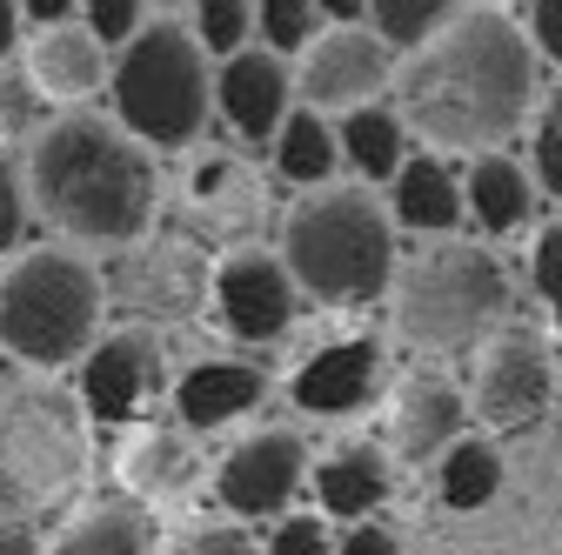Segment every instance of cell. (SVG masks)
<instances>
[{"label":"cell","mask_w":562,"mask_h":555,"mask_svg":"<svg viewBox=\"0 0 562 555\" xmlns=\"http://www.w3.org/2000/svg\"><path fill=\"white\" fill-rule=\"evenodd\" d=\"M382 341L375 335H341L328 341L322 355H308L295 375H289V401L302 415H322V422H335V415H362L375 395H382Z\"/></svg>","instance_id":"4fadbf2b"},{"label":"cell","mask_w":562,"mask_h":555,"mask_svg":"<svg viewBox=\"0 0 562 555\" xmlns=\"http://www.w3.org/2000/svg\"><path fill=\"white\" fill-rule=\"evenodd\" d=\"M261 555H335V535L322 516H274V535Z\"/></svg>","instance_id":"d590c367"},{"label":"cell","mask_w":562,"mask_h":555,"mask_svg":"<svg viewBox=\"0 0 562 555\" xmlns=\"http://www.w3.org/2000/svg\"><path fill=\"white\" fill-rule=\"evenodd\" d=\"M295 107V75L289 60L268 54V47H241L215 67V114L241 134L248 148H268L281 114Z\"/></svg>","instance_id":"5bb4252c"},{"label":"cell","mask_w":562,"mask_h":555,"mask_svg":"<svg viewBox=\"0 0 562 555\" xmlns=\"http://www.w3.org/2000/svg\"><path fill=\"white\" fill-rule=\"evenodd\" d=\"M529 181H536V194H549V201H562V88L529 114Z\"/></svg>","instance_id":"f1b7e54d"},{"label":"cell","mask_w":562,"mask_h":555,"mask_svg":"<svg viewBox=\"0 0 562 555\" xmlns=\"http://www.w3.org/2000/svg\"><path fill=\"white\" fill-rule=\"evenodd\" d=\"M268 155H274V174L295 181L302 194H308V188H328L335 168H341L335 121L315 114V107H289V114H281V127H274V141H268Z\"/></svg>","instance_id":"d4e9b609"},{"label":"cell","mask_w":562,"mask_h":555,"mask_svg":"<svg viewBox=\"0 0 562 555\" xmlns=\"http://www.w3.org/2000/svg\"><path fill=\"white\" fill-rule=\"evenodd\" d=\"M21 235H27V181H21V161L0 148V268L21 254Z\"/></svg>","instance_id":"d6a6232c"},{"label":"cell","mask_w":562,"mask_h":555,"mask_svg":"<svg viewBox=\"0 0 562 555\" xmlns=\"http://www.w3.org/2000/svg\"><path fill=\"white\" fill-rule=\"evenodd\" d=\"M81 27L114 54V47H127L140 27H148V8H140V0H81Z\"/></svg>","instance_id":"1f68e13d"},{"label":"cell","mask_w":562,"mask_h":555,"mask_svg":"<svg viewBox=\"0 0 562 555\" xmlns=\"http://www.w3.org/2000/svg\"><path fill=\"white\" fill-rule=\"evenodd\" d=\"M281 268L322 308H369L395 282V222L362 181H328L295 194L281 215Z\"/></svg>","instance_id":"3957f363"},{"label":"cell","mask_w":562,"mask_h":555,"mask_svg":"<svg viewBox=\"0 0 562 555\" xmlns=\"http://www.w3.org/2000/svg\"><path fill=\"white\" fill-rule=\"evenodd\" d=\"M108 315V274L81 248H21L0 268V349L21 369H75Z\"/></svg>","instance_id":"277c9868"},{"label":"cell","mask_w":562,"mask_h":555,"mask_svg":"<svg viewBox=\"0 0 562 555\" xmlns=\"http://www.w3.org/2000/svg\"><path fill=\"white\" fill-rule=\"evenodd\" d=\"M529 47H536V60H555L562 67V0H529Z\"/></svg>","instance_id":"8d00e7d4"},{"label":"cell","mask_w":562,"mask_h":555,"mask_svg":"<svg viewBox=\"0 0 562 555\" xmlns=\"http://www.w3.org/2000/svg\"><path fill=\"white\" fill-rule=\"evenodd\" d=\"M207 295H215V315L235 341H274L289 335L295 308H302V288L289 282L281 254L268 248H235L207 268Z\"/></svg>","instance_id":"7c38bea8"},{"label":"cell","mask_w":562,"mask_h":555,"mask_svg":"<svg viewBox=\"0 0 562 555\" xmlns=\"http://www.w3.org/2000/svg\"><path fill=\"white\" fill-rule=\"evenodd\" d=\"M529 282H536L542 308L562 321V222H549V228L536 235V248H529Z\"/></svg>","instance_id":"e575fe53"},{"label":"cell","mask_w":562,"mask_h":555,"mask_svg":"<svg viewBox=\"0 0 562 555\" xmlns=\"http://www.w3.org/2000/svg\"><path fill=\"white\" fill-rule=\"evenodd\" d=\"M255 34L268 54H302L315 41V0H255Z\"/></svg>","instance_id":"f546056e"},{"label":"cell","mask_w":562,"mask_h":555,"mask_svg":"<svg viewBox=\"0 0 562 555\" xmlns=\"http://www.w3.org/2000/svg\"><path fill=\"white\" fill-rule=\"evenodd\" d=\"M462 215H475V228L488 235H516L529 215H536V181L529 168L496 148V155H469V174H462Z\"/></svg>","instance_id":"7402d4cb"},{"label":"cell","mask_w":562,"mask_h":555,"mask_svg":"<svg viewBox=\"0 0 562 555\" xmlns=\"http://www.w3.org/2000/svg\"><path fill=\"white\" fill-rule=\"evenodd\" d=\"M335 555H402V542L382 522H348V535L335 542Z\"/></svg>","instance_id":"74e56055"},{"label":"cell","mask_w":562,"mask_h":555,"mask_svg":"<svg viewBox=\"0 0 562 555\" xmlns=\"http://www.w3.org/2000/svg\"><path fill=\"white\" fill-rule=\"evenodd\" d=\"M21 8V21H41V27H54V21H75V8L81 0H14Z\"/></svg>","instance_id":"ab89813d"},{"label":"cell","mask_w":562,"mask_h":555,"mask_svg":"<svg viewBox=\"0 0 562 555\" xmlns=\"http://www.w3.org/2000/svg\"><path fill=\"white\" fill-rule=\"evenodd\" d=\"M47 127V101L27 81V67H0V141H34Z\"/></svg>","instance_id":"4dcf8cb0"},{"label":"cell","mask_w":562,"mask_h":555,"mask_svg":"<svg viewBox=\"0 0 562 555\" xmlns=\"http://www.w3.org/2000/svg\"><path fill=\"white\" fill-rule=\"evenodd\" d=\"M389 94L429 155H496L536 114V47L503 8H456L395 60Z\"/></svg>","instance_id":"6da1fadb"},{"label":"cell","mask_w":562,"mask_h":555,"mask_svg":"<svg viewBox=\"0 0 562 555\" xmlns=\"http://www.w3.org/2000/svg\"><path fill=\"white\" fill-rule=\"evenodd\" d=\"M168 401H175V429L207 435V429H228L241 415H255L268 401V375L255 362H194L168 382Z\"/></svg>","instance_id":"9a60e30c"},{"label":"cell","mask_w":562,"mask_h":555,"mask_svg":"<svg viewBox=\"0 0 562 555\" xmlns=\"http://www.w3.org/2000/svg\"><path fill=\"white\" fill-rule=\"evenodd\" d=\"M436 489H442V502L456 516L488 509V502H496V489H503V455L488 449V442H475V435H456L436 455Z\"/></svg>","instance_id":"484cf974"},{"label":"cell","mask_w":562,"mask_h":555,"mask_svg":"<svg viewBox=\"0 0 562 555\" xmlns=\"http://www.w3.org/2000/svg\"><path fill=\"white\" fill-rule=\"evenodd\" d=\"M389 75H395V47L375 34V27H322L308 47H302V75H295V94L302 107L315 114H348L375 94H389Z\"/></svg>","instance_id":"30bf717a"},{"label":"cell","mask_w":562,"mask_h":555,"mask_svg":"<svg viewBox=\"0 0 562 555\" xmlns=\"http://www.w3.org/2000/svg\"><path fill=\"white\" fill-rule=\"evenodd\" d=\"M315 14H328L335 27H356L362 21V0H315Z\"/></svg>","instance_id":"b9f144b4"},{"label":"cell","mask_w":562,"mask_h":555,"mask_svg":"<svg viewBox=\"0 0 562 555\" xmlns=\"http://www.w3.org/2000/svg\"><path fill=\"white\" fill-rule=\"evenodd\" d=\"M469 415L482 429H529L542 422V408L555 401V362L542 349V335L536 328H496L475 349V375H469Z\"/></svg>","instance_id":"ba28073f"},{"label":"cell","mask_w":562,"mask_h":555,"mask_svg":"<svg viewBox=\"0 0 562 555\" xmlns=\"http://www.w3.org/2000/svg\"><path fill=\"white\" fill-rule=\"evenodd\" d=\"M308 489H315V509L328 522H375V509L395 489V468H389L382 449L348 442V449H335V455H322L308 468Z\"/></svg>","instance_id":"ffe728a7"},{"label":"cell","mask_w":562,"mask_h":555,"mask_svg":"<svg viewBox=\"0 0 562 555\" xmlns=\"http://www.w3.org/2000/svg\"><path fill=\"white\" fill-rule=\"evenodd\" d=\"M308 475V442L295 429H255L241 435L222 468H215V502L235 516V522H274L281 509L295 502Z\"/></svg>","instance_id":"8fae6325"},{"label":"cell","mask_w":562,"mask_h":555,"mask_svg":"<svg viewBox=\"0 0 562 555\" xmlns=\"http://www.w3.org/2000/svg\"><path fill=\"white\" fill-rule=\"evenodd\" d=\"M395 335L422 355H462L482 349L509 321V268L482 241H436L389 282Z\"/></svg>","instance_id":"5b68a950"},{"label":"cell","mask_w":562,"mask_h":555,"mask_svg":"<svg viewBox=\"0 0 562 555\" xmlns=\"http://www.w3.org/2000/svg\"><path fill=\"white\" fill-rule=\"evenodd\" d=\"M88 475V415L67 388L21 382L0 388V496L8 502H67Z\"/></svg>","instance_id":"52a82bcc"},{"label":"cell","mask_w":562,"mask_h":555,"mask_svg":"<svg viewBox=\"0 0 562 555\" xmlns=\"http://www.w3.org/2000/svg\"><path fill=\"white\" fill-rule=\"evenodd\" d=\"M188 34H194L201 54H215V60L241 54L248 34H255V0H194V27Z\"/></svg>","instance_id":"83f0119b"},{"label":"cell","mask_w":562,"mask_h":555,"mask_svg":"<svg viewBox=\"0 0 562 555\" xmlns=\"http://www.w3.org/2000/svg\"><path fill=\"white\" fill-rule=\"evenodd\" d=\"M21 47V8H14V0H0V60H8Z\"/></svg>","instance_id":"60d3db41"},{"label":"cell","mask_w":562,"mask_h":555,"mask_svg":"<svg viewBox=\"0 0 562 555\" xmlns=\"http://www.w3.org/2000/svg\"><path fill=\"white\" fill-rule=\"evenodd\" d=\"M108 47L81 27V21H54V27H41L34 34V47H27V81L41 88V101H54V107H81V101H94L101 88H108Z\"/></svg>","instance_id":"2e32d148"},{"label":"cell","mask_w":562,"mask_h":555,"mask_svg":"<svg viewBox=\"0 0 562 555\" xmlns=\"http://www.w3.org/2000/svg\"><path fill=\"white\" fill-rule=\"evenodd\" d=\"M155 555H261V542L248 535V522H207V529H188V535L161 542Z\"/></svg>","instance_id":"836d02e7"},{"label":"cell","mask_w":562,"mask_h":555,"mask_svg":"<svg viewBox=\"0 0 562 555\" xmlns=\"http://www.w3.org/2000/svg\"><path fill=\"white\" fill-rule=\"evenodd\" d=\"M335 148H341V168H356L362 181H395V168L408 161V127L395 121V107L362 101L335 121Z\"/></svg>","instance_id":"cb8c5ba5"},{"label":"cell","mask_w":562,"mask_h":555,"mask_svg":"<svg viewBox=\"0 0 562 555\" xmlns=\"http://www.w3.org/2000/svg\"><path fill=\"white\" fill-rule=\"evenodd\" d=\"M75 401H81L88 422H108V429L140 422L155 401H168V355H161V341L148 328H114V335H101L94 349L81 355Z\"/></svg>","instance_id":"9c48e42d"},{"label":"cell","mask_w":562,"mask_h":555,"mask_svg":"<svg viewBox=\"0 0 562 555\" xmlns=\"http://www.w3.org/2000/svg\"><path fill=\"white\" fill-rule=\"evenodd\" d=\"M21 181L34 215L60 235H75L81 248H134L148 241L161 215L155 155L121 121H101L88 107H67L34 134Z\"/></svg>","instance_id":"7a4b0ae2"},{"label":"cell","mask_w":562,"mask_h":555,"mask_svg":"<svg viewBox=\"0 0 562 555\" xmlns=\"http://www.w3.org/2000/svg\"><path fill=\"white\" fill-rule=\"evenodd\" d=\"M114 475L134 502H175L201 482V449L188 429H134L114 455Z\"/></svg>","instance_id":"d6986e66"},{"label":"cell","mask_w":562,"mask_h":555,"mask_svg":"<svg viewBox=\"0 0 562 555\" xmlns=\"http://www.w3.org/2000/svg\"><path fill=\"white\" fill-rule=\"evenodd\" d=\"M456 8H469V0H362V21L395 47V54H408V47H422Z\"/></svg>","instance_id":"4316f807"},{"label":"cell","mask_w":562,"mask_h":555,"mask_svg":"<svg viewBox=\"0 0 562 555\" xmlns=\"http://www.w3.org/2000/svg\"><path fill=\"white\" fill-rule=\"evenodd\" d=\"M389 222L408 235H456L462 228V174L442 155H408L389 181Z\"/></svg>","instance_id":"44dd1931"},{"label":"cell","mask_w":562,"mask_h":555,"mask_svg":"<svg viewBox=\"0 0 562 555\" xmlns=\"http://www.w3.org/2000/svg\"><path fill=\"white\" fill-rule=\"evenodd\" d=\"M47 542L34 535V522H21V516H0V555H41Z\"/></svg>","instance_id":"f35d334b"},{"label":"cell","mask_w":562,"mask_h":555,"mask_svg":"<svg viewBox=\"0 0 562 555\" xmlns=\"http://www.w3.org/2000/svg\"><path fill=\"white\" fill-rule=\"evenodd\" d=\"M155 548H161L155 516L127 496V502H94V509H81L41 555H155Z\"/></svg>","instance_id":"603a6c76"},{"label":"cell","mask_w":562,"mask_h":555,"mask_svg":"<svg viewBox=\"0 0 562 555\" xmlns=\"http://www.w3.org/2000/svg\"><path fill=\"white\" fill-rule=\"evenodd\" d=\"M140 254L121 268V302L140 315H194V302L207 295V261L181 241H134Z\"/></svg>","instance_id":"ac0fdd59"},{"label":"cell","mask_w":562,"mask_h":555,"mask_svg":"<svg viewBox=\"0 0 562 555\" xmlns=\"http://www.w3.org/2000/svg\"><path fill=\"white\" fill-rule=\"evenodd\" d=\"M462 388L449 375H408L395 388V415H389V449L408 462V468H429L456 435H462Z\"/></svg>","instance_id":"e0dca14e"},{"label":"cell","mask_w":562,"mask_h":555,"mask_svg":"<svg viewBox=\"0 0 562 555\" xmlns=\"http://www.w3.org/2000/svg\"><path fill=\"white\" fill-rule=\"evenodd\" d=\"M108 94H114V121L140 148L175 155V148H194V134L215 114V67H207L188 27L148 21L127 47H114Z\"/></svg>","instance_id":"8992f818"}]
</instances>
